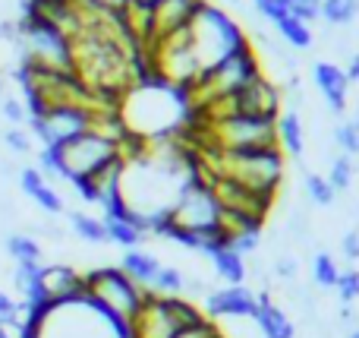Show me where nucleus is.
I'll return each instance as SVG.
<instances>
[{
    "label": "nucleus",
    "mask_w": 359,
    "mask_h": 338,
    "mask_svg": "<svg viewBox=\"0 0 359 338\" xmlns=\"http://www.w3.org/2000/svg\"><path fill=\"white\" fill-rule=\"evenodd\" d=\"M82 285H86V297L95 301L104 313H111L117 323H130L136 316L139 304H142V291L139 285H133L130 278L123 275L120 266H101V269H92L82 275Z\"/></svg>",
    "instance_id": "423d86ee"
},
{
    "label": "nucleus",
    "mask_w": 359,
    "mask_h": 338,
    "mask_svg": "<svg viewBox=\"0 0 359 338\" xmlns=\"http://www.w3.org/2000/svg\"><path fill=\"white\" fill-rule=\"evenodd\" d=\"M19 320H22V307H19V301H13L6 291H0V329L16 332Z\"/></svg>",
    "instance_id": "2f4dec72"
},
{
    "label": "nucleus",
    "mask_w": 359,
    "mask_h": 338,
    "mask_svg": "<svg viewBox=\"0 0 359 338\" xmlns=\"http://www.w3.org/2000/svg\"><path fill=\"white\" fill-rule=\"evenodd\" d=\"M104 221V234H107V244H117L126 247V250H139V244L145 240V234L139 231L133 221L126 219H101Z\"/></svg>",
    "instance_id": "412c9836"
},
{
    "label": "nucleus",
    "mask_w": 359,
    "mask_h": 338,
    "mask_svg": "<svg viewBox=\"0 0 359 338\" xmlns=\"http://www.w3.org/2000/svg\"><path fill=\"white\" fill-rule=\"evenodd\" d=\"M233 108H236V114H246V117L278 120V114L284 111V95H280V89L262 73L233 95Z\"/></svg>",
    "instance_id": "9b49d317"
},
{
    "label": "nucleus",
    "mask_w": 359,
    "mask_h": 338,
    "mask_svg": "<svg viewBox=\"0 0 359 338\" xmlns=\"http://www.w3.org/2000/svg\"><path fill=\"white\" fill-rule=\"evenodd\" d=\"M350 338H359V329H353V332H350Z\"/></svg>",
    "instance_id": "a19ab883"
},
{
    "label": "nucleus",
    "mask_w": 359,
    "mask_h": 338,
    "mask_svg": "<svg viewBox=\"0 0 359 338\" xmlns=\"http://www.w3.org/2000/svg\"><path fill=\"white\" fill-rule=\"evenodd\" d=\"M259 297L246 285H227V288L208 291L202 313L208 320H255Z\"/></svg>",
    "instance_id": "f8f14e48"
},
{
    "label": "nucleus",
    "mask_w": 359,
    "mask_h": 338,
    "mask_svg": "<svg viewBox=\"0 0 359 338\" xmlns=\"http://www.w3.org/2000/svg\"><path fill=\"white\" fill-rule=\"evenodd\" d=\"M92 111L95 108H79V105H57L41 111L38 117H29V126L38 139H41V149H57L67 139L79 136L88 130L92 124Z\"/></svg>",
    "instance_id": "1a4fd4ad"
},
{
    "label": "nucleus",
    "mask_w": 359,
    "mask_h": 338,
    "mask_svg": "<svg viewBox=\"0 0 359 338\" xmlns=\"http://www.w3.org/2000/svg\"><path fill=\"white\" fill-rule=\"evenodd\" d=\"M303 187H306V196H309L316 206H325L328 209L331 202H334V187L328 183V177L325 174H316V171H306V177H303Z\"/></svg>",
    "instance_id": "cd10ccee"
},
{
    "label": "nucleus",
    "mask_w": 359,
    "mask_h": 338,
    "mask_svg": "<svg viewBox=\"0 0 359 338\" xmlns=\"http://www.w3.org/2000/svg\"><path fill=\"white\" fill-rule=\"evenodd\" d=\"M202 183H208L217 206L227 209V212H243V215H252V219L265 221L274 206V196L255 193V190L243 187V183H236V181H227V177H205Z\"/></svg>",
    "instance_id": "9d476101"
},
{
    "label": "nucleus",
    "mask_w": 359,
    "mask_h": 338,
    "mask_svg": "<svg viewBox=\"0 0 359 338\" xmlns=\"http://www.w3.org/2000/svg\"><path fill=\"white\" fill-rule=\"evenodd\" d=\"M322 16L328 25H350L359 16V0H322Z\"/></svg>",
    "instance_id": "393cba45"
},
{
    "label": "nucleus",
    "mask_w": 359,
    "mask_h": 338,
    "mask_svg": "<svg viewBox=\"0 0 359 338\" xmlns=\"http://www.w3.org/2000/svg\"><path fill=\"white\" fill-rule=\"evenodd\" d=\"M35 338H130V332L123 323L82 294L67 304H50L38 323Z\"/></svg>",
    "instance_id": "7ed1b4c3"
},
{
    "label": "nucleus",
    "mask_w": 359,
    "mask_h": 338,
    "mask_svg": "<svg viewBox=\"0 0 359 338\" xmlns=\"http://www.w3.org/2000/svg\"><path fill=\"white\" fill-rule=\"evenodd\" d=\"M278 149L284 152V158L290 155L293 162H299L306 152V133L303 120L297 111H280L278 114Z\"/></svg>",
    "instance_id": "6ab92c4d"
},
{
    "label": "nucleus",
    "mask_w": 359,
    "mask_h": 338,
    "mask_svg": "<svg viewBox=\"0 0 359 338\" xmlns=\"http://www.w3.org/2000/svg\"><path fill=\"white\" fill-rule=\"evenodd\" d=\"M255 76H262V57H259V51H255V44L246 41V44H240L233 54L217 60L215 67L202 70V73L196 76V82L183 92V98H186V105H189V111H196V108H205L217 98L236 95L243 86H249Z\"/></svg>",
    "instance_id": "f03ea898"
},
{
    "label": "nucleus",
    "mask_w": 359,
    "mask_h": 338,
    "mask_svg": "<svg viewBox=\"0 0 359 338\" xmlns=\"http://www.w3.org/2000/svg\"><path fill=\"white\" fill-rule=\"evenodd\" d=\"M341 250H344V256H347V259H359V228H353V231L344 234Z\"/></svg>",
    "instance_id": "e433bc0d"
},
{
    "label": "nucleus",
    "mask_w": 359,
    "mask_h": 338,
    "mask_svg": "<svg viewBox=\"0 0 359 338\" xmlns=\"http://www.w3.org/2000/svg\"><path fill=\"white\" fill-rule=\"evenodd\" d=\"M312 82L318 86V92H322L325 105H328L331 111L334 114L347 111L350 82H347V76H344V67H337V63H331V60H316L312 63Z\"/></svg>",
    "instance_id": "2eb2a0df"
},
{
    "label": "nucleus",
    "mask_w": 359,
    "mask_h": 338,
    "mask_svg": "<svg viewBox=\"0 0 359 338\" xmlns=\"http://www.w3.org/2000/svg\"><path fill=\"white\" fill-rule=\"evenodd\" d=\"M6 253L13 263H41V244L32 234H10L6 238Z\"/></svg>",
    "instance_id": "b1692460"
},
{
    "label": "nucleus",
    "mask_w": 359,
    "mask_h": 338,
    "mask_svg": "<svg viewBox=\"0 0 359 338\" xmlns=\"http://www.w3.org/2000/svg\"><path fill=\"white\" fill-rule=\"evenodd\" d=\"M278 35L284 38V44L290 51H309L312 48V41H316V35H312V29L306 22H299L297 16H287V19H280L278 25Z\"/></svg>",
    "instance_id": "4be33fe9"
},
{
    "label": "nucleus",
    "mask_w": 359,
    "mask_h": 338,
    "mask_svg": "<svg viewBox=\"0 0 359 338\" xmlns=\"http://www.w3.org/2000/svg\"><path fill=\"white\" fill-rule=\"evenodd\" d=\"M142 4H155V0H142Z\"/></svg>",
    "instance_id": "79ce46f5"
},
{
    "label": "nucleus",
    "mask_w": 359,
    "mask_h": 338,
    "mask_svg": "<svg viewBox=\"0 0 359 338\" xmlns=\"http://www.w3.org/2000/svg\"><path fill=\"white\" fill-rule=\"evenodd\" d=\"M41 294L48 304H67L76 297L86 294V285H82V272H76L73 266H41Z\"/></svg>",
    "instance_id": "ddd939ff"
},
{
    "label": "nucleus",
    "mask_w": 359,
    "mask_h": 338,
    "mask_svg": "<svg viewBox=\"0 0 359 338\" xmlns=\"http://www.w3.org/2000/svg\"><path fill=\"white\" fill-rule=\"evenodd\" d=\"M274 272H278V278H287V282H293V278H297V259L280 256L278 263H274Z\"/></svg>",
    "instance_id": "4c0bfd02"
},
{
    "label": "nucleus",
    "mask_w": 359,
    "mask_h": 338,
    "mask_svg": "<svg viewBox=\"0 0 359 338\" xmlns=\"http://www.w3.org/2000/svg\"><path fill=\"white\" fill-rule=\"evenodd\" d=\"M183 285H186V275L177 269V266H161L151 282V291L155 294H164V297H180L183 294Z\"/></svg>",
    "instance_id": "bb28decb"
},
{
    "label": "nucleus",
    "mask_w": 359,
    "mask_h": 338,
    "mask_svg": "<svg viewBox=\"0 0 359 338\" xmlns=\"http://www.w3.org/2000/svg\"><path fill=\"white\" fill-rule=\"evenodd\" d=\"M189 32H192V54H196L198 70L215 67L217 60H224V57L233 54L240 44L249 41V38L243 35L240 22L230 19L221 6L208 4V0H202V6L196 10V16H192V22H189Z\"/></svg>",
    "instance_id": "39448f33"
},
{
    "label": "nucleus",
    "mask_w": 359,
    "mask_h": 338,
    "mask_svg": "<svg viewBox=\"0 0 359 338\" xmlns=\"http://www.w3.org/2000/svg\"><path fill=\"white\" fill-rule=\"evenodd\" d=\"M259 297V310H255V323H259L262 338H297L290 316L271 301V294H255Z\"/></svg>",
    "instance_id": "f3484780"
},
{
    "label": "nucleus",
    "mask_w": 359,
    "mask_h": 338,
    "mask_svg": "<svg viewBox=\"0 0 359 338\" xmlns=\"http://www.w3.org/2000/svg\"><path fill=\"white\" fill-rule=\"evenodd\" d=\"M54 155H57V168H60V181L73 183L79 177L95 174L104 162H111L117 155V143L98 136L95 130H86L79 136L67 139L63 145H57Z\"/></svg>",
    "instance_id": "6e6552de"
},
{
    "label": "nucleus",
    "mask_w": 359,
    "mask_h": 338,
    "mask_svg": "<svg viewBox=\"0 0 359 338\" xmlns=\"http://www.w3.org/2000/svg\"><path fill=\"white\" fill-rule=\"evenodd\" d=\"M344 76H347V82H359V54L350 57V63L344 67Z\"/></svg>",
    "instance_id": "ea45409f"
},
{
    "label": "nucleus",
    "mask_w": 359,
    "mask_h": 338,
    "mask_svg": "<svg viewBox=\"0 0 359 338\" xmlns=\"http://www.w3.org/2000/svg\"><path fill=\"white\" fill-rule=\"evenodd\" d=\"M252 6L259 10V16H265L271 25H278L280 19L290 16V10H287L284 0H252Z\"/></svg>",
    "instance_id": "72a5a7b5"
},
{
    "label": "nucleus",
    "mask_w": 359,
    "mask_h": 338,
    "mask_svg": "<svg viewBox=\"0 0 359 338\" xmlns=\"http://www.w3.org/2000/svg\"><path fill=\"white\" fill-rule=\"evenodd\" d=\"M334 143L341 145V155H359V117H350L334 126Z\"/></svg>",
    "instance_id": "c85d7f7f"
},
{
    "label": "nucleus",
    "mask_w": 359,
    "mask_h": 338,
    "mask_svg": "<svg viewBox=\"0 0 359 338\" xmlns=\"http://www.w3.org/2000/svg\"><path fill=\"white\" fill-rule=\"evenodd\" d=\"M69 228H73V234L79 240H86V244H107L104 221L88 212H69Z\"/></svg>",
    "instance_id": "5701e85b"
},
{
    "label": "nucleus",
    "mask_w": 359,
    "mask_h": 338,
    "mask_svg": "<svg viewBox=\"0 0 359 338\" xmlns=\"http://www.w3.org/2000/svg\"><path fill=\"white\" fill-rule=\"evenodd\" d=\"M0 111H4V117L10 120L13 126H22L25 120H29V114H25V105H22L19 98H13V95H10V98L0 101Z\"/></svg>",
    "instance_id": "c9c22d12"
},
{
    "label": "nucleus",
    "mask_w": 359,
    "mask_h": 338,
    "mask_svg": "<svg viewBox=\"0 0 359 338\" xmlns=\"http://www.w3.org/2000/svg\"><path fill=\"white\" fill-rule=\"evenodd\" d=\"M4 143L13 155H29L32 152V136L22 130V126H10V130L4 133Z\"/></svg>",
    "instance_id": "473e14b6"
},
{
    "label": "nucleus",
    "mask_w": 359,
    "mask_h": 338,
    "mask_svg": "<svg viewBox=\"0 0 359 338\" xmlns=\"http://www.w3.org/2000/svg\"><path fill=\"white\" fill-rule=\"evenodd\" d=\"M174 338H227V335H224V329L217 326L215 320H202V323H196V326L177 332Z\"/></svg>",
    "instance_id": "f704fd0d"
},
{
    "label": "nucleus",
    "mask_w": 359,
    "mask_h": 338,
    "mask_svg": "<svg viewBox=\"0 0 359 338\" xmlns=\"http://www.w3.org/2000/svg\"><path fill=\"white\" fill-rule=\"evenodd\" d=\"M334 291H337V297H341V304L359 301V269H341Z\"/></svg>",
    "instance_id": "7c9ffc66"
},
{
    "label": "nucleus",
    "mask_w": 359,
    "mask_h": 338,
    "mask_svg": "<svg viewBox=\"0 0 359 338\" xmlns=\"http://www.w3.org/2000/svg\"><path fill=\"white\" fill-rule=\"evenodd\" d=\"M205 256L211 259L215 272H217V275H221L227 285H246V275H249L246 256H240L236 250H230V247H224V244L208 247V250H205Z\"/></svg>",
    "instance_id": "a211bd4d"
},
{
    "label": "nucleus",
    "mask_w": 359,
    "mask_h": 338,
    "mask_svg": "<svg viewBox=\"0 0 359 338\" xmlns=\"http://www.w3.org/2000/svg\"><path fill=\"white\" fill-rule=\"evenodd\" d=\"M86 4L98 6V10H107V13H120V10H123L126 0H86Z\"/></svg>",
    "instance_id": "58836bf2"
},
{
    "label": "nucleus",
    "mask_w": 359,
    "mask_h": 338,
    "mask_svg": "<svg viewBox=\"0 0 359 338\" xmlns=\"http://www.w3.org/2000/svg\"><path fill=\"white\" fill-rule=\"evenodd\" d=\"M19 187H22V193L29 196L38 209H44L48 215H60L63 209H67L63 196L44 181L38 168H19Z\"/></svg>",
    "instance_id": "dca6fc26"
},
{
    "label": "nucleus",
    "mask_w": 359,
    "mask_h": 338,
    "mask_svg": "<svg viewBox=\"0 0 359 338\" xmlns=\"http://www.w3.org/2000/svg\"><path fill=\"white\" fill-rule=\"evenodd\" d=\"M337 275H341V266H337V259L331 256V253L322 250L312 256V282H316L318 288H334Z\"/></svg>",
    "instance_id": "a878e982"
},
{
    "label": "nucleus",
    "mask_w": 359,
    "mask_h": 338,
    "mask_svg": "<svg viewBox=\"0 0 359 338\" xmlns=\"http://www.w3.org/2000/svg\"><path fill=\"white\" fill-rule=\"evenodd\" d=\"M117 114L126 130L136 133V136L164 139V136H177L186 126L189 105H186L183 92L170 89L168 82L145 79V82H133L126 89L117 105Z\"/></svg>",
    "instance_id": "f257e3e1"
},
{
    "label": "nucleus",
    "mask_w": 359,
    "mask_h": 338,
    "mask_svg": "<svg viewBox=\"0 0 359 338\" xmlns=\"http://www.w3.org/2000/svg\"><path fill=\"white\" fill-rule=\"evenodd\" d=\"M328 183L334 187V193H337V190L344 193V190L353 187V158H347V155H334V158H331Z\"/></svg>",
    "instance_id": "c756f323"
},
{
    "label": "nucleus",
    "mask_w": 359,
    "mask_h": 338,
    "mask_svg": "<svg viewBox=\"0 0 359 338\" xmlns=\"http://www.w3.org/2000/svg\"><path fill=\"white\" fill-rule=\"evenodd\" d=\"M202 320H208V316L189 297H164L145 288L136 316L126 323V332H130V338H174L177 332Z\"/></svg>",
    "instance_id": "20e7f679"
},
{
    "label": "nucleus",
    "mask_w": 359,
    "mask_h": 338,
    "mask_svg": "<svg viewBox=\"0 0 359 338\" xmlns=\"http://www.w3.org/2000/svg\"><path fill=\"white\" fill-rule=\"evenodd\" d=\"M120 269H123V275L130 278L133 285H139V288H151L158 269H161V259L151 256V253H145V250H126L123 259H120Z\"/></svg>",
    "instance_id": "aec40b11"
},
{
    "label": "nucleus",
    "mask_w": 359,
    "mask_h": 338,
    "mask_svg": "<svg viewBox=\"0 0 359 338\" xmlns=\"http://www.w3.org/2000/svg\"><path fill=\"white\" fill-rule=\"evenodd\" d=\"M217 219H221V206H217L215 193L208 190V183L192 177L183 187V193L177 196L174 209H170L168 221L186 231H196L202 238L211 240V247L221 244V231H217Z\"/></svg>",
    "instance_id": "0eeeda50"
},
{
    "label": "nucleus",
    "mask_w": 359,
    "mask_h": 338,
    "mask_svg": "<svg viewBox=\"0 0 359 338\" xmlns=\"http://www.w3.org/2000/svg\"><path fill=\"white\" fill-rule=\"evenodd\" d=\"M202 6V0H155L151 4V38H164L170 32L183 29L186 22H192L196 10Z\"/></svg>",
    "instance_id": "4468645a"
},
{
    "label": "nucleus",
    "mask_w": 359,
    "mask_h": 338,
    "mask_svg": "<svg viewBox=\"0 0 359 338\" xmlns=\"http://www.w3.org/2000/svg\"><path fill=\"white\" fill-rule=\"evenodd\" d=\"M0 89H4V79H0Z\"/></svg>",
    "instance_id": "37998d69"
}]
</instances>
